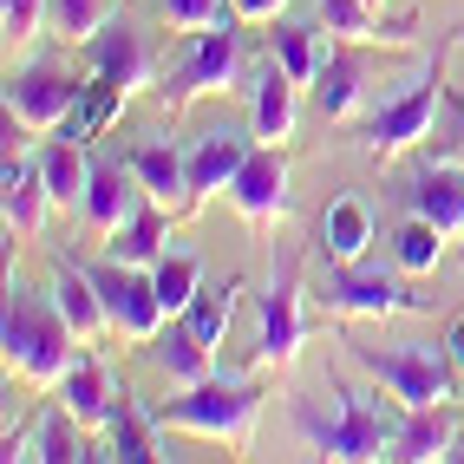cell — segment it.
<instances>
[{"label": "cell", "mask_w": 464, "mask_h": 464, "mask_svg": "<svg viewBox=\"0 0 464 464\" xmlns=\"http://www.w3.org/2000/svg\"><path fill=\"white\" fill-rule=\"evenodd\" d=\"M399 419H406V406H380V392H360V386H340L334 380V406L321 412L314 399H288V425H295V439L307 451H321V458H340V464H373L386 458L392 445V431Z\"/></svg>", "instance_id": "6da1fadb"}, {"label": "cell", "mask_w": 464, "mask_h": 464, "mask_svg": "<svg viewBox=\"0 0 464 464\" xmlns=\"http://www.w3.org/2000/svg\"><path fill=\"white\" fill-rule=\"evenodd\" d=\"M72 347H85V340L72 334V321L59 314L53 295L7 288V314H0V353H7V366H20L34 386H59L66 366L79 360Z\"/></svg>", "instance_id": "7a4b0ae2"}, {"label": "cell", "mask_w": 464, "mask_h": 464, "mask_svg": "<svg viewBox=\"0 0 464 464\" xmlns=\"http://www.w3.org/2000/svg\"><path fill=\"white\" fill-rule=\"evenodd\" d=\"M347 353L399 406H451L458 399V366L445 353V340H392V347H360V340H347Z\"/></svg>", "instance_id": "3957f363"}, {"label": "cell", "mask_w": 464, "mask_h": 464, "mask_svg": "<svg viewBox=\"0 0 464 464\" xmlns=\"http://www.w3.org/2000/svg\"><path fill=\"white\" fill-rule=\"evenodd\" d=\"M314 301L340 321H386V314H431L439 307V295H412L386 268L334 262V256H321V268H314Z\"/></svg>", "instance_id": "277c9868"}, {"label": "cell", "mask_w": 464, "mask_h": 464, "mask_svg": "<svg viewBox=\"0 0 464 464\" xmlns=\"http://www.w3.org/2000/svg\"><path fill=\"white\" fill-rule=\"evenodd\" d=\"M445 46H451V40H445ZM445 46L431 53V66H425L406 92H399V99H386L373 118H360V125H353V150H360L366 164H392L399 150H412V144L431 131V111L445 105Z\"/></svg>", "instance_id": "5b68a950"}, {"label": "cell", "mask_w": 464, "mask_h": 464, "mask_svg": "<svg viewBox=\"0 0 464 464\" xmlns=\"http://www.w3.org/2000/svg\"><path fill=\"white\" fill-rule=\"evenodd\" d=\"M262 386L256 380H236V373H216L203 386H183V399H164L158 425H177V431H203V439H229V445H249L256 439V412H262Z\"/></svg>", "instance_id": "8992f818"}, {"label": "cell", "mask_w": 464, "mask_h": 464, "mask_svg": "<svg viewBox=\"0 0 464 464\" xmlns=\"http://www.w3.org/2000/svg\"><path fill=\"white\" fill-rule=\"evenodd\" d=\"M242 79V34H236V20H223V26H203L197 34V46L177 59V72L164 79V111L170 118H183L197 99H209V92H229Z\"/></svg>", "instance_id": "52a82bcc"}, {"label": "cell", "mask_w": 464, "mask_h": 464, "mask_svg": "<svg viewBox=\"0 0 464 464\" xmlns=\"http://www.w3.org/2000/svg\"><path fill=\"white\" fill-rule=\"evenodd\" d=\"M79 92L85 85L59 66L53 53H40V59H26V66L7 79V118L20 131H59L79 111Z\"/></svg>", "instance_id": "ba28073f"}, {"label": "cell", "mask_w": 464, "mask_h": 464, "mask_svg": "<svg viewBox=\"0 0 464 464\" xmlns=\"http://www.w3.org/2000/svg\"><path fill=\"white\" fill-rule=\"evenodd\" d=\"M307 347V314H301V262L282 256L275 262V282L262 295V321H256V353L249 366H295Z\"/></svg>", "instance_id": "9c48e42d"}, {"label": "cell", "mask_w": 464, "mask_h": 464, "mask_svg": "<svg viewBox=\"0 0 464 464\" xmlns=\"http://www.w3.org/2000/svg\"><path fill=\"white\" fill-rule=\"evenodd\" d=\"M92 268V282H99V295H105V314H111V334H125V340H144L164 327V314L170 307L158 301V282H150V268H131V262H85Z\"/></svg>", "instance_id": "30bf717a"}, {"label": "cell", "mask_w": 464, "mask_h": 464, "mask_svg": "<svg viewBox=\"0 0 464 464\" xmlns=\"http://www.w3.org/2000/svg\"><path fill=\"white\" fill-rule=\"evenodd\" d=\"M229 197H236V209H242V223H249V229H275L295 209V197H288V150L262 138L249 150V164L236 170Z\"/></svg>", "instance_id": "8fae6325"}, {"label": "cell", "mask_w": 464, "mask_h": 464, "mask_svg": "<svg viewBox=\"0 0 464 464\" xmlns=\"http://www.w3.org/2000/svg\"><path fill=\"white\" fill-rule=\"evenodd\" d=\"M249 150H256V125H209L183 150V164H190V209L209 203L216 190H229L236 170L249 164Z\"/></svg>", "instance_id": "7c38bea8"}, {"label": "cell", "mask_w": 464, "mask_h": 464, "mask_svg": "<svg viewBox=\"0 0 464 464\" xmlns=\"http://www.w3.org/2000/svg\"><path fill=\"white\" fill-rule=\"evenodd\" d=\"M85 59H92V72L99 79H111V85H125V92H138V85H150V72H158V53H150V34L138 20H105L99 34L85 40Z\"/></svg>", "instance_id": "4fadbf2b"}, {"label": "cell", "mask_w": 464, "mask_h": 464, "mask_svg": "<svg viewBox=\"0 0 464 464\" xmlns=\"http://www.w3.org/2000/svg\"><path fill=\"white\" fill-rule=\"evenodd\" d=\"M138 203H150V197H144V183H138L131 158H105V150L92 144V177H85V203H79L85 223L99 229V236H111Z\"/></svg>", "instance_id": "5bb4252c"}, {"label": "cell", "mask_w": 464, "mask_h": 464, "mask_svg": "<svg viewBox=\"0 0 464 464\" xmlns=\"http://www.w3.org/2000/svg\"><path fill=\"white\" fill-rule=\"evenodd\" d=\"M399 209L439 223L445 236H464V170H458V164H425V170H412L406 190H399Z\"/></svg>", "instance_id": "9a60e30c"}, {"label": "cell", "mask_w": 464, "mask_h": 464, "mask_svg": "<svg viewBox=\"0 0 464 464\" xmlns=\"http://www.w3.org/2000/svg\"><path fill=\"white\" fill-rule=\"evenodd\" d=\"M53 301H59V314L72 321V334L85 340V347L111 334L105 295H99V282H92V268H85L79 256H53Z\"/></svg>", "instance_id": "2e32d148"}, {"label": "cell", "mask_w": 464, "mask_h": 464, "mask_svg": "<svg viewBox=\"0 0 464 464\" xmlns=\"http://www.w3.org/2000/svg\"><path fill=\"white\" fill-rule=\"evenodd\" d=\"M125 158H131V170H138V183H144V197L150 203H164V209H190V164H183V150L170 144V138H158V131H150V138H138L131 150H125Z\"/></svg>", "instance_id": "e0dca14e"}, {"label": "cell", "mask_w": 464, "mask_h": 464, "mask_svg": "<svg viewBox=\"0 0 464 464\" xmlns=\"http://www.w3.org/2000/svg\"><path fill=\"white\" fill-rule=\"evenodd\" d=\"M144 360L158 366L164 380H177V386H203V380H216V347H203L197 327L183 321V314H170V327H158V334L144 340Z\"/></svg>", "instance_id": "ac0fdd59"}, {"label": "cell", "mask_w": 464, "mask_h": 464, "mask_svg": "<svg viewBox=\"0 0 464 464\" xmlns=\"http://www.w3.org/2000/svg\"><path fill=\"white\" fill-rule=\"evenodd\" d=\"M373 249V203L366 197H334L314 223V256H334V262H366Z\"/></svg>", "instance_id": "d6986e66"}, {"label": "cell", "mask_w": 464, "mask_h": 464, "mask_svg": "<svg viewBox=\"0 0 464 464\" xmlns=\"http://www.w3.org/2000/svg\"><path fill=\"white\" fill-rule=\"evenodd\" d=\"M301 99V85L288 79V66L268 53V66L249 79V125H256V138H268V144H282L288 131H295V105Z\"/></svg>", "instance_id": "ffe728a7"}, {"label": "cell", "mask_w": 464, "mask_h": 464, "mask_svg": "<svg viewBox=\"0 0 464 464\" xmlns=\"http://www.w3.org/2000/svg\"><path fill=\"white\" fill-rule=\"evenodd\" d=\"M0 190H7V229H14V236H40V223H46V203H53V190H46V170H40V150H26V158H14V150H7Z\"/></svg>", "instance_id": "44dd1931"}, {"label": "cell", "mask_w": 464, "mask_h": 464, "mask_svg": "<svg viewBox=\"0 0 464 464\" xmlns=\"http://www.w3.org/2000/svg\"><path fill=\"white\" fill-rule=\"evenodd\" d=\"M170 216L177 209H164V203H138L125 223L111 229V262H131V268H158L164 262V242H170Z\"/></svg>", "instance_id": "7402d4cb"}, {"label": "cell", "mask_w": 464, "mask_h": 464, "mask_svg": "<svg viewBox=\"0 0 464 464\" xmlns=\"http://www.w3.org/2000/svg\"><path fill=\"white\" fill-rule=\"evenodd\" d=\"M360 99H366V59L347 53V46H334L321 79H314V105H321L327 125H347V118H360Z\"/></svg>", "instance_id": "603a6c76"}, {"label": "cell", "mask_w": 464, "mask_h": 464, "mask_svg": "<svg viewBox=\"0 0 464 464\" xmlns=\"http://www.w3.org/2000/svg\"><path fill=\"white\" fill-rule=\"evenodd\" d=\"M451 439H458V425L445 419V406H406V419H399L386 458L392 464H425V458H445Z\"/></svg>", "instance_id": "cb8c5ba5"}, {"label": "cell", "mask_w": 464, "mask_h": 464, "mask_svg": "<svg viewBox=\"0 0 464 464\" xmlns=\"http://www.w3.org/2000/svg\"><path fill=\"white\" fill-rule=\"evenodd\" d=\"M327 40H334V34H327V26H314V20H275L268 53L288 66V79H295V85H314V79H321V66H327V53H334Z\"/></svg>", "instance_id": "d4e9b609"}, {"label": "cell", "mask_w": 464, "mask_h": 464, "mask_svg": "<svg viewBox=\"0 0 464 464\" xmlns=\"http://www.w3.org/2000/svg\"><path fill=\"white\" fill-rule=\"evenodd\" d=\"M105 439H111V451H105V458H125V464H150V458H164V451H158V412H138V399H131L125 386L111 392Z\"/></svg>", "instance_id": "484cf974"}, {"label": "cell", "mask_w": 464, "mask_h": 464, "mask_svg": "<svg viewBox=\"0 0 464 464\" xmlns=\"http://www.w3.org/2000/svg\"><path fill=\"white\" fill-rule=\"evenodd\" d=\"M111 392H118V380L105 373V360L99 353H79L72 366H66V380H59V399H66V412L79 419V425H105V412H111Z\"/></svg>", "instance_id": "4316f807"}, {"label": "cell", "mask_w": 464, "mask_h": 464, "mask_svg": "<svg viewBox=\"0 0 464 464\" xmlns=\"http://www.w3.org/2000/svg\"><path fill=\"white\" fill-rule=\"evenodd\" d=\"M321 26L334 40H386V46H412V34H419L412 20H392L386 26L373 0H321Z\"/></svg>", "instance_id": "83f0119b"}, {"label": "cell", "mask_w": 464, "mask_h": 464, "mask_svg": "<svg viewBox=\"0 0 464 464\" xmlns=\"http://www.w3.org/2000/svg\"><path fill=\"white\" fill-rule=\"evenodd\" d=\"M72 425H79V419H72L66 406H53V412L40 419L34 439H7V464H14V458H26V464H79V458H92V451L79 445Z\"/></svg>", "instance_id": "f1b7e54d"}, {"label": "cell", "mask_w": 464, "mask_h": 464, "mask_svg": "<svg viewBox=\"0 0 464 464\" xmlns=\"http://www.w3.org/2000/svg\"><path fill=\"white\" fill-rule=\"evenodd\" d=\"M236 295H242V275H216V282H203L190 295V307H183V321L197 327L203 347H223V334H229V314H236Z\"/></svg>", "instance_id": "f546056e"}, {"label": "cell", "mask_w": 464, "mask_h": 464, "mask_svg": "<svg viewBox=\"0 0 464 464\" xmlns=\"http://www.w3.org/2000/svg\"><path fill=\"white\" fill-rule=\"evenodd\" d=\"M40 170H46V190H53V203H85L92 144H79V138H53V144L40 150Z\"/></svg>", "instance_id": "4dcf8cb0"}, {"label": "cell", "mask_w": 464, "mask_h": 464, "mask_svg": "<svg viewBox=\"0 0 464 464\" xmlns=\"http://www.w3.org/2000/svg\"><path fill=\"white\" fill-rule=\"evenodd\" d=\"M445 256V229L439 223H425V216H406V223L392 229V262L406 268V275H431Z\"/></svg>", "instance_id": "1f68e13d"}, {"label": "cell", "mask_w": 464, "mask_h": 464, "mask_svg": "<svg viewBox=\"0 0 464 464\" xmlns=\"http://www.w3.org/2000/svg\"><path fill=\"white\" fill-rule=\"evenodd\" d=\"M150 282H158V301L170 307V314H183V307H190V295L203 288V262L183 256V249H164V262L150 268Z\"/></svg>", "instance_id": "d6a6232c"}, {"label": "cell", "mask_w": 464, "mask_h": 464, "mask_svg": "<svg viewBox=\"0 0 464 464\" xmlns=\"http://www.w3.org/2000/svg\"><path fill=\"white\" fill-rule=\"evenodd\" d=\"M105 20H111V0H46V26L72 46H85Z\"/></svg>", "instance_id": "836d02e7"}, {"label": "cell", "mask_w": 464, "mask_h": 464, "mask_svg": "<svg viewBox=\"0 0 464 464\" xmlns=\"http://www.w3.org/2000/svg\"><path fill=\"white\" fill-rule=\"evenodd\" d=\"M164 20L183 26V34H203V26H223V20H242L236 0H158Z\"/></svg>", "instance_id": "e575fe53"}, {"label": "cell", "mask_w": 464, "mask_h": 464, "mask_svg": "<svg viewBox=\"0 0 464 464\" xmlns=\"http://www.w3.org/2000/svg\"><path fill=\"white\" fill-rule=\"evenodd\" d=\"M46 20V0H0V34H7V46H26L40 34Z\"/></svg>", "instance_id": "d590c367"}, {"label": "cell", "mask_w": 464, "mask_h": 464, "mask_svg": "<svg viewBox=\"0 0 464 464\" xmlns=\"http://www.w3.org/2000/svg\"><path fill=\"white\" fill-rule=\"evenodd\" d=\"M451 46H464V26L451 34ZM445 105H451V138H445V150H451V158H464V92H445Z\"/></svg>", "instance_id": "8d00e7d4"}, {"label": "cell", "mask_w": 464, "mask_h": 464, "mask_svg": "<svg viewBox=\"0 0 464 464\" xmlns=\"http://www.w3.org/2000/svg\"><path fill=\"white\" fill-rule=\"evenodd\" d=\"M288 0H236V14L242 20H256V26H275V14H282Z\"/></svg>", "instance_id": "74e56055"}, {"label": "cell", "mask_w": 464, "mask_h": 464, "mask_svg": "<svg viewBox=\"0 0 464 464\" xmlns=\"http://www.w3.org/2000/svg\"><path fill=\"white\" fill-rule=\"evenodd\" d=\"M445 353H451V366H458V373H464V314L445 327Z\"/></svg>", "instance_id": "f35d334b"}, {"label": "cell", "mask_w": 464, "mask_h": 464, "mask_svg": "<svg viewBox=\"0 0 464 464\" xmlns=\"http://www.w3.org/2000/svg\"><path fill=\"white\" fill-rule=\"evenodd\" d=\"M451 464H464V431H458V439H451V451H445Z\"/></svg>", "instance_id": "ab89813d"}, {"label": "cell", "mask_w": 464, "mask_h": 464, "mask_svg": "<svg viewBox=\"0 0 464 464\" xmlns=\"http://www.w3.org/2000/svg\"><path fill=\"white\" fill-rule=\"evenodd\" d=\"M373 7H380V0H373Z\"/></svg>", "instance_id": "60d3db41"}]
</instances>
